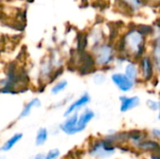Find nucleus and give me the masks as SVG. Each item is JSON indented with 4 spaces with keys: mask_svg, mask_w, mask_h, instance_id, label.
Here are the masks:
<instances>
[{
    "mask_svg": "<svg viewBox=\"0 0 160 159\" xmlns=\"http://www.w3.org/2000/svg\"><path fill=\"white\" fill-rule=\"evenodd\" d=\"M111 81L113 85L124 94L131 92L136 86V83L131 81L124 72H113L111 75Z\"/></svg>",
    "mask_w": 160,
    "mask_h": 159,
    "instance_id": "20e7f679",
    "label": "nucleus"
},
{
    "mask_svg": "<svg viewBox=\"0 0 160 159\" xmlns=\"http://www.w3.org/2000/svg\"><path fill=\"white\" fill-rule=\"evenodd\" d=\"M22 138V134H20V133H18V134H15V135H13L9 140H8L6 142H5V144L1 147V150L2 151H9L10 149H12L13 148V146L17 143V142H19L20 141H21V139Z\"/></svg>",
    "mask_w": 160,
    "mask_h": 159,
    "instance_id": "dca6fc26",
    "label": "nucleus"
},
{
    "mask_svg": "<svg viewBox=\"0 0 160 159\" xmlns=\"http://www.w3.org/2000/svg\"><path fill=\"white\" fill-rule=\"evenodd\" d=\"M120 99V112H127L136 109L141 104V98L138 96H127L123 95L119 97Z\"/></svg>",
    "mask_w": 160,
    "mask_h": 159,
    "instance_id": "6e6552de",
    "label": "nucleus"
},
{
    "mask_svg": "<svg viewBox=\"0 0 160 159\" xmlns=\"http://www.w3.org/2000/svg\"><path fill=\"white\" fill-rule=\"evenodd\" d=\"M34 159H45V155H42V154L37 155Z\"/></svg>",
    "mask_w": 160,
    "mask_h": 159,
    "instance_id": "5701e85b",
    "label": "nucleus"
},
{
    "mask_svg": "<svg viewBox=\"0 0 160 159\" xmlns=\"http://www.w3.org/2000/svg\"><path fill=\"white\" fill-rule=\"evenodd\" d=\"M148 37L137 26H130L123 33L117 46H115L117 53L128 60L138 61L142 55L147 53Z\"/></svg>",
    "mask_w": 160,
    "mask_h": 159,
    "instance_id": "f257e3e1",
    "label": "nucleus"
},
{
    "mask_svg": "<svg viewBox=\"0 0 160 159\" xmlns=\"http://www.w3.org/2000/svg\"><path fill=\"white\" fill-rule=\"evenodd\" d=\"M68 87V82L65 79L59 80L53 83V85L51 88V94L53 96H57L60 93L64 92Z\"/></svg>",
    "mask_w": 160,
    "mask_h": 159,
    "instance_id": "2eb2a0df",
    "label": "nucleus"
},
{
    "mask_svg": "<svg viewBox=\"0 0 160 159\" xmlns=\"http://www.w3.org/2000/svg\"><path fill=\"white\" fill-rule=\"evenodd\" d=\"M154 26V25H153ZM151 41V57L154 61L157 72L160 74V27L154 26V34Z\"/></svg>",
    "mask_w": 160,
    "mask_h": 159,
    "instance_id": "423d86ee",
    "label": "nucleus"
},
{
    "mask_svg": "<svg viewBox=\"0 0 160 159\" xmlns=\"http://www.w3.org/2000/svg\"><path fill=\"white\" fill-rule=\"evenodd\" d=\"M146 106L153 112H157L158 111L160 106V102L158 100H155V99H152V98H149L147 99L146 101Z\"/></svg>",
    "mask_w": 160,
    "mask_h": 159,
    "instance_id": "6ab92c4d",
    "label": "nucleus"
},
{
    "mask_svg": "<svg viewBox=\"0 0 160 159\" xmlns=\"http://www.w3.org/2000/svg\"><path fill=\"white\" fill-rule=\"evenodd\" d=\"M95 66L98 69H106L114 65L117 56L116 47L110 41H104L91 49Z\"/></svg>",
    "mask_w": 160,
    "mask_h": 159,
    "instance_id": "f03ea898",
    "label": "nucleus"
},
{
    "mask_svg": "<svg viewBox=\"0 0 160 159\" xmlns=\"http://www.w3.org/2000/svg\"><path fill=\"white\" fill-rule=\"evenodd\" d=\"M90 102H91V96L87 92L83 93L76 100H74L72 103H70L68 105V107L67 108V110L64 113V116L67 117L74 112H78L82 109L86 107Z\"/></svg>",
    "mask_w": 160,
    "mask_h": 159,
    "instance_id": "0eeeda50",
    "label": "nucleus"
},
{
    "mask_svg": "<svg viewBox=\"0 0 160 159\" xmlns=\"http://www.w3.org/2000/svg\"><path fill=\"white\" fill-rule=\"evenodd\" d=\"M40 106H41V101H40L39 98H38V97L32 98L30 101H28V102L24 105L23 109L22 110V112H21V113H20V115H19V118L22 119V118L27 117V116L31 113V112L33 111V109H35V108H39Z\"/></svg>",
    "mask_w": 160,
    "mask_h": 159,
    "instance_id": "ddd939ff",
    "label": "nucleus"
},
{
    "mask_svg": "<svg viewBox=\"0 0 160 159\" xmlns=\"http://www.w3.org/2000/svg\"><path fill=\"white\" fill-rule=\"evenodd\" d=\"M3 1H5V0H0V3H1V2H3Z\"/></svg>",
    "mask_w": 160,
    "mask_h": 159,
    "instance_id": "a878e982",
    "label": "nucleus"
},
{
    "mask_svg": "<svg viewBox=\"0 0 160 159\" xmlns=\"http://www.w3.org/2000/svg\"><path fill=\"white\" fill-rule=\"evenodd\" d=\"M150 159H160V155L159 154H153Z\"/></svg>",
    "mask_w": 160,
    "mask_h": 159,
    "instance_id": "b1692460",
    "label": "nucleus"
},
{
    "mask_svg": "<svg viewBox=\"0 0 160 159\" xmlns=\"http://www.w3.org/2000/svg\"><path fill=\"white\" fill-rule=\"evenodd\" d=\"M60 155V152L57 149L51 150L47 155H45V159H56Z\"/></svg>",
    "mask_w": 160,
    "mask_h": 159,
    "instance_id": "aec40b11",
    "label": "nucleus"
},
{
    "mask_svg": "<svg viewBox=\"0 0 160 159\" xmlns=\"http://www.w3.org/2000/svg\"><path fill=\"white\" fill-rule=\"evenodd\" d=\"M158 120H160V106H159V109H158Z\"/></svg>",
    "mask_w": 160,
    "mask_h": 159,
    "instance_id": "393cba45",
    "label": "nucleus"
},
{
    "mask_svg": "<svg viewBox=\"0 0 160 159\" xmlns=\"http://www.w3.org/2000/svg\"><path fill=\"white\" fill-rule=\"evenodd\" d=\"M139 148L144 150V151H148V152H153L154 154H158L160 153V145L155 141H146L144 140L142 142H141L138 145Z\"/></svg>",
    "mask_w": 160,
    "mask_h": 159,
    "instance_id": "4468645a",
    "label": "nucleus"
},
{
    "mask_svg": "<svg viewBox=\"0 0 160 159\" xmlns=\"http://www.w3.org/2000/svg\"><path fill=\"white\" fill-rule=\"evenodd\" d=\"M153 135H155L156 137L159 138L160 139V130L159 129H154L153 130Z\"/></svg>",
    "mask_w": 160,
    "mask_h": 159,
    "instance_id": "4be33fe9",
    "label": "nucleus"
},
{
    "mask_svg": "<svg viewBox=\"0 0 160 159\" xmlns=\"http://www.w3.org/2000/svg\"><path fill=\"white\" fill-rule=\"evenodd\" d=\"M95 112L90 109H85L81 114H79L77 126L75 128V134L83 131L86 128L87 125L95 118Z\"/></svg>",
    "mask_w": 160,
    "mask_h": 159,
    "instance_id": "9d476101",
    "label": "nucleus"
},
{
    "mask_svg": "<svg viewBox=\"0 0 160 159\" xmlns=\"http://www.w3.org/2000/svg\"><path fill=\"white\" fill-rule=\"evenodd\" d=\"M138 64L140 70V82H149L153 81L157 70L150 53L142 55L138 60Z\"/></svg>",
    "mask_w": 160,
    "mask_h": 159,
    "instance_id": "7ed1b4c3",
    "label": "nucleus"
},
{
    "mask_svg": "<svg viewBox=\"0 0 160 159\" xmlns=\"http://www.w3.org/2000/svg\"><path fill=\"white\" fill-rule=\"evenodd\" d=\"M120 5L130 13H137L145 6L143 0H118Z\"/></svg>",
    "mask_w": 160,
    "mask_h": 159,
    "instance_id": "f8f14e48",
    "label": "nucleus"
},
{
    "mask_svg": "<svg viewBox=\"0 0 160 159\" xmlns=\"http://www.w3.org/2000/svg\"><path fill=\"white\" fill-rule=\"evenodd\" d=\"M47 139H48V130L45 127L39 128V130L37 133V137H36V144L42 145L43 143H45Z\"/></svg>",
    "mask_w": 160,
    "mask_h": 159,
    "instance_id": "f3484780",
    "label": "nucleus"
},
{
    "mask_svg": "<svg viewBox=\"0 0 160 159\" xmlns=\"http://www.w3.org/2000/svg\"><path fill=\"white\" fill-rule=\"evenodd\" d=\"M78 118H79L78 112H74V113L67 116V119L60 126L61 130L63 132H65L66 134H68V135L75 134V128L77 126Z\"/></svg>",
    "mask_w": 160,
    "mask_h": 159,
    "instance_id": "9b49d317",
    "label": "nucleus"
},
{
    "mask_svg": "<svg viewBox=\"0 0 160 159\" xmlns=\"http://www.w3.org/2000/svg\"><path fill=\"white\" fill-rule=\"evenodd\" d=\"M92 80H93L95 84L102 85L107 82V76L103 71H97L93 74Z\"/></svg>",
    "mask_w": 160,
    "mask_h": 159,
    "instance_id": "a211bd4d",
    "label": "nucleus"
},
{
    "mask_svg": "<svg viewBox=\"0 0 160 159\" xmlns=\"http://www.w3.org/2000/svg\"><path fill=\"white\" fill-rule=\"evenodd\" d=\"M145 6H150V7H158L160 6V0H143Z\"/></svg>",
    "mask_w": 160,
    "mask_h": 159,
    "instance_id": "412c9836",
    "label": "nucleus"
},
{
    "mask_svg": "<svg viewBox=\"0 0 160 159\" xmlns=\"http://www.w3.org/2000/svg\"><path fill=\"white\" fill-rule=\"evenodd\" d=\"M115 152V147L106 139L97 141L90 150V155L97 157H108L113 155Z\"/></svg>",
    "mask_w": 160,
    "mask_h": 159,
    "instance_id": "39448f33",
    "label": "nucleus"
},
{
    "mask_svg": "<svg viewBox=\"0 0 160 159\" xmlns=\"http://www.w3.org/2000/svg\"><path fill=\"white\" fill-rule=\"evenodd\" d=\"M124 73L136 84L140 82V70H139V64L138 61L134 60H128L125 63L124 67Z\"/></svg>",
    "mask_w": 160,
    "mask_h": 159,
    "instance_id": "1a4fd4ad",
    "label": "nucleus"
}]
</instances>
